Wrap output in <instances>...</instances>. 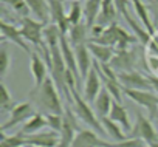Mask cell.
I'll return each mask as SVG.
<instances>
[{"mask_svg": "<svg viewBox=\"0 0 158 147\" xmlns=\"http://www.w3.org/2000/svg\"><path fill=\"white\" fill-rule=\"evenodd\" d=\"M70 93H71V110L74 112V115L77 116V119H81L84 124H87L90 127V130L99 133V135H106V130L101 124V119L96 116L95 110L92 108V105L84 99L82 95H79L76 87H68Z\"/></svg>", "mask_w": 158, "mask_h": 147, "instance_id": "obj_1", "label": "cell"}, {"mask_svg": "<svg viewBox=\"0 0 158 147\" xmlns=\"http://www.w3.org/2000/svg\"><path fill=\"white\" fill-rule=\"evenodd\" d=\"M36 93V92H31ZM34 98V101L39 104V107L45 112V115L51 113V115H64L65 107H62L60 102V93L54 84V81L51 78H48L44 85L37 90V95H31Z\"/></svg>", "mask_w": 158, "mask_h": 147, "instance_id": "obj_2", "label": "cell"}, {"mask_svg": "<svg viewBox=\"0 0 158 147\" xmlns=\"http://www.w3.org/2000/svg\"><path fill=\"white\" fill-rule=\"evenodd\" d=\"M123 93L136 102L138 105L144 107L149 112V119L153 121L158 118V95L153 90H127L123 88Z\"/></svg>", "mask_w": 158, "mask_h": 147, "instance_id": "obj_3", "label": "cell"}, {"mask_svg": "<svg viewBox=\"0 0 158 147\" xmlns=\"http://www.w3.org/2000/svg\"><path fill=\"white\" fill-rule=\"evenodd\" d=\"M45 23H42L40 20L31 19V17H23L22 19V25H20V33L23 36V39L33 45H36L40 51H44L45 47H48L45 43L44 39V30H45Z\"/></svg>", "mask_w": 158, "mask_h": 147, "instance_id": "obj_4", "label": "cell"}, {"mask_svg": "<svg viewBox=\"0 0 158 147\" xmlns=\"http://www.w3.org/2000/svg\"><path fill=\"white\" fill-rule=\"evenodd\" d=\"M130 138L141 139L147 145H150L153 142H158V132L155 130V127L149 118H146L141 112H136V122L130 132Z\"/></svg>", "mask_w": 158, "mask_h": 147, "instance_id": "obj_5", "label": "cell"}, {"mask_svg": "<svg viewBox=\"0 0 158 147\" xmlns=\"http://www.w3.org/2000/svg\"><path fill=\"white\" fill-rule=\"evenodd\" d=\"M76 115L74 112L71 110V107H65V112H64V124H62V129L59 132L60 135V141H59V145L57 147H71L74 138H76V132H79L77 129V121H76Z\"/></svg>", "mask_w": 158, "mask_h": 147, "instance_id": "obj_6", "label": "cell"}, {"mask_svg": "<svg viewBox=\"0 0 158 147\" xmlns=\"http://www.w3.org/2000/svg\"><path fill=\"white\" fill-rule=\"evenodd\" d=\"M34 115H36V110H34V107H33L31 102H19V104H16V107L11 110L10 119L2 124V127H0V132H6L8 129H13V127H16V125L20 124V122L30 121Z\"/></svg>", "mask_w": 158, "mask_h": 147, "instance_id": "obj_7", "label": "cell"}, {"mask_svg": "<svg viewBox=\"0 0 158 147\" xmlns=\"http://www.w3.org/2000/svg\"><path fill=\"white\" fill-rule=\"evenodd\" d=\"M135 63H136V51L135 50H121V51H115V56L109 65L113 68L116 75H119V73L133 71Z\"/></svg>", "mask_w": 158, "mask_h": 147, "instance_id": "obj_8", "label": "cell"}, {"mask_svg": "<svg viewBox=\"0 0 158 147\" xmlns=\"http://www.w3.org/2000/svg\"><path fill=\"white\" fill-rule=\"evenodd\" d=\"M118 81H119L121 87L127 88V90H152L147 76L141 75L136 70L127 71V73H119Z\"/></svg>", "mask_w": 158, "mask_h": 147, "instance_id": "obj_9", "label": "cell"}, {"mask_svg": "<svg viewBox=\"0 0 158 147\" xmlns=\"http://www.w3.org/2000/svg\"><path fill=\"white\" fill-rule=\"evenodd\" d=\"M0 28H2V43H5L6 40L13 42L14 45H17L20 50H23L25 53H28L31 56V48L28 47L27 40L23 39L22 33H20V28H16L13 23H8L6 20H2L0 22Z\"/></svg>", "mask_w": 158, "mask_h": 147, "instance_id": "obj_10", "label": "cell"}, {"mask_svg": "<svg viewBox=\"0 0 158 147\" xmlns=\"http://www.w3.org/2000/svg\"><path fill=\"white\" fill-rule=\"evenodd\" d=\"M47 2L50 6V19L53 20L54 25H57V28L60 30V34L67 36L70 30V22L64 10V2L62 0H47Z\"/></svg>", "mask_w": 158, "mask_h": 147, "instance_id": "obj_11", "label": "cell"}, {"mask_svg": "<svg viewBox=\"0 0 158 147\" xmlns=\"http://www.w3.org/2000/svg\"><path fill=\"white\" fill-rule=\"evenodd\" d=\"M30 68H31V75H33V78H34V88H33L31 92H37V90L44 85V82L48 79V76H47V68H48V65H47L45 59L40 57L39 53L33 51V53H31Z\"/></svg>", "mask_w": 158, "mask_h": 147, "instance_id": "obj_12", "label": "cell"}, {"mask_svg": "<svg viewBox=\"0 0 158 147\" xmlns=\"http://www.w3.org/2000/svg\"><path fill=\"white\" fill-rule=\"evenodd\" d=\"M112 142H107L98 136L93 130H79L71 147H110Z\"/></svg>", "mask_w": 158, "mask_h": 147, "instance_id": "obj_13", "label": "cell"}, {"mask_svg": "<svg viewBox=\"0 0 158 147\" xmlns=\"http://www.w3.org/2000/svg\"><path fill=\"white\" fill-rule=\"evenodd\" d=\"M60 141L59 132L48 130V132H39L36 135L27 136V145H36V147H57Z\"/></svg>", "mask_w": 158, "mask_h": 147, "instance_id": "obj_14", "label": "cell"}, {"mask_svg": "<svg viewBox=\"0 0 158 147\" xmlns=\"http://www.w3.org/2000/svg\"><path fill=\"white\" fill-rule=\"evenodd\" d=\"M101 78L98 75L96 68L93 67L89 73L87 79L84 81V99L89 102V104H95L99 92H101Z\"/></svg>", "mask_w": 158, "mask_h": 147, "instance_id": "obj_15", "label": "cell"}, {"mask_svg": "<svg viewBox=\"0 0 158 147\" xmlns=\"http://www.w3.org/2000/svg\"><path fill=\"white\" fill-rule=\"evenodd\" d=\"M74 54H76V62H77V68H79V73H81V78H82V82L87 79L90 70L93 68V60H92V53L85 45H79L74 48Z\"/></svg>", "mask_w": 158, "mask_h": 147, "instance_id": "obj_16", "label": "cell"}, {"mask_svg": "<svg viewBox=\"0 0 158 147\" xmlns=\"http://www.w3.org/2000/svg\"><path fill=\"white\" fill-rule=\"evenodd\" d=\"M112 104H113V98L109 93V90L104 87L99 92V95H98V98L95 101V113H96V116L99 119L109 116L110 115V110H112Z\"/></svg>", "mask_w": 158, "mask_h": 147, "instance_id": "obj_17", "label": "cell"}, {"mask_svg": "<svg viewBox=\"0 0 158 147\" xmlns=\"http://www.w3.org/2000/svg\"><path fill=\"white\" fill-rule=\"evenodd\" d=\"M87 34H89V27L87 23H79V25H73L70 27L68 30V34H67V39L70 42V45L73 48L79 47V45H85L89 43L87 42Z\"/></svg>", "mask_w": 158, "mask_h": 147, "instance_id": "obj_18", "label": "cell"}, {"mask_svg": "<svg viewBox=\"0 0 158 147\" xmlns=\"http://www.w3.org/2000/svg\"><path fill=\"white\" fill-rule=\"evenodd\" d=\"M109 118L112 119V121H115L116 124H119L126 132H132V125H130V119H129V113H127V110L123 107V104H119V102H116V101H113V104H112V110H110V115H109Z\"/></svg>", "mask_w": 158, "mask_h": 147, "instance_id": "obj_19", "label": "cell"}, {"mask_svg": "<svg viewBox=\"0 0 158 147\" xmlns=\"http://www.w3.org/2000/svg\"><path fill=\"white\" fill-rule=\"evenodd\" d=\"M87 47H89L92 56L95 57V60L99 62V63H110L113 56H115V48H112V47L98 45V43H93V42H89Z\"/></svg>", "mask_w": 158, "mask_h": 147, "instance_id": "obj_20", "label": "cell"}, {"mask_svg": "<svg viewBox=\"0 0 158 147\" xmlns=\"http://www.w3.org/2000/svg\"><path fill=\"white\" fill-rule=\"evenodd\" d=\"M116 6H115V0H102V6H101V13L98 17L96 23H101L104 27H110L113 23H116Z\"/></svg>", "mask_w": 158, "mask_h": 147, "instance_id": "obj_21", "label": "cell"}, {"mask_svg": "<svg viewBox=\"0 0 158 147\" xmlns=\"http://www.w3.org/2000/svg\"><path fill=\"white\" fill-rule=\"evenodd\" d=\"M30 11L45 25H48L47 22L50 20V6L47 0H25Z\"/></svg>", "mask_w": 158, "mask_h": 147, "instance_id": "obj_22", "label": "cell"}, {"mask_svg": "<svg viewBox=\"0 0 158 147\" xmlns=\"http://www.w3.org/2000/svg\"><path fill=\"white\" fill-rule=\"evenodd\" d=\"M101 6H102V0H85L84 5V16H85V23L90 28L98 22L99 13H101Z\"/></svg>", "mask_w": 158, "mask_h": 147, "instance_id": "obj_23", "label": "cell"}, {"mask_svg": "<svg viewBox=\"0 0 158 147\" xmlns=\"http://www.w3.org/2000/svg\"><path fill=\"white\" fill-rule=\"evenodd\" d=\"M130 3L133 5V10H135L138 19L141 20V23L144 25V28L153 37L155 36V28H153V23H152L150 16H149V8H146V5L143 3V0H130Z\"/></svg>", "mask_w": 158, "mask_h": 147, "instance_id": "obj_24", "label": "cell"}, {"mask_svg": "<svg viewBox=\"0 0 158 147\" xmlns=\"http://www.w3.org/2000/svg\"><path fill=\"white\" fill-rule=\"evenodd\" d=\"M121 16L126 19V22L129 23V27H130V28H132V31L135 33V37H136L143 45H147V43H150V42H152V36H150V33H149L147 30L141 28V27L133 20V17L129 14V10L123 11V13H121Z\"/></svg>", "mask_w": 158, "mask_h": 147, "instance_id": "obj_25", "label": "cell"}, {"mask_svg": "<svg viewBox=\"0 0 158 147\" xmlns=\"http://www.w3.org/2000/svg\"><path fill=\"white\" fill-rule=\"evenodd\" d=\"M45 125H48L47 124V118H45V115H42V113H36L30 121H27L25 124H23V127H22V133L25 135V136H30V135H36V133H39Z\"/></svg>", "mask_w": 158, "mask_h": 147, "instance_id": "obj_26", "label": "cell"}, {"mask_svg": "<svg viewBox=\"0 0 158 147\" xmlns=\"http://www.w3.org/2000/svg\"><path fill=\"white\" fill-rule=\"evenodd\" d=\"M101 124H102V127H104V130H106V135H109L112 139H115L116 142H121V141H126L127 138H126V135H124V129L119 125V124H116L115 121H112L109 116H106V118H101Z\"/></svg>", "mask_w": 158, "mask_h": 147, "instance_id": "obj_27", "label": "cell"}, {"mask_svg": "<svg viewBox=\"0 0 158 147\" xmlns=\"http://www.w3.org/2000/svg\"><path fill=\"white\" fill-rule=\"evenodd\" d=\"M23 144L27 145V136L22 132L10 136L5 132H0V147H23Z\"/></svg>", "mask_w": 158, "mask_h": 147, "instance_id": "obj_28", "label": "cell"}, {"mask_svg": "<svg viewBox=\"0 0 158 147\" xmlns=\"http://www.w3.org/2000/svg\"><path fill=\"white\" fill-rule=\"evenodd\" d=\"M60 30L57 28V25L54 23H50L45 27L44 30V39H45V43L48 47H53V45H59L60 43Z\"/></svg>", "mask_w": 158, "mask_h": 147, "instance_id": "obj_29", "label": "cell"}, {"mask_svg": "<svg viewBox=\"0 0 158 147\" xmlns=\"http://www.w3.org/2000/svg\"><path fill=\"white\" fill-rule=\"evenodd\" d=\"M67 16H68L70 27L82 23L81 20H82V16H84V6L79 3V2H73L71 6H70V11L67 13Z\"/></svg>", "mask_w": 158, "mask_h": 147, "instance_id": "obj_30", "label": "cell"}, {"mask_svg": "<svg viewBox=\"0 0 158 147\" xmlns=\"http://www.w3.org/2000/svg\"><path fill=\"white\" fill-rule=\"evenodd\" d=\"M0 107H2L3 112H6V110L11 112V110L16 107V104H14V101H13V96H11L8 87H6L3 82L0 84Z\"/></svg>", "mask_w": 158, "mask_h": 147, "instance_id": "obj_31", "label": "cell"}, {"mask_svg": "<svg viewBox=\"0 0 158 147\" xmlns=\"http://www.w3.org/2000/svg\"><path fill=\"white\" fill-rule=\"evenodd\" d=\"M0 2L5 3V5H8V6H10L13 11H16L19 16L28 17V13H31L25 0H0Z\"/></svg>", "mask_w": 158, "mask_h": 147, "instance_id": "obj_32", "label": "cell"}, {"mask_svg": "<svg viewBox=\"0 0 158 147\" xmlns=\"http://www.w3.org/2000/svg\"><path fill=\"white\" fill-rule=\"evenodd\" d=\"M8 68H10V53H8V47L5 42L2 43V48H0V76L2 78H5Z\"/></svg>", "mask_w": 158, "mask_h": 147, "instance_id": "obj_33", "label": "cell"}, {"mask_svg": "<svg viewBox=\"0 0 158 147\" xmlns=\"http://www.w3.org/2000/svg\"><path fill=\"white\" fill-rule=\"evenodd\" d=\"M47 118V124L50 127V130H54V132H60L62 129V124H64V115H45Z\"/></svg>", "mask_w": 158, "mask_h": 147, "instance_id": "obj_34", "label": "cell"}, {"mask_svg": "<svg viewBox=\"0 0 158 147\" xmlns=\"http://www.w3.org/2000/svg\"><path fill=\"white\" fill-rule=\"evenodd\" d=\"M110 147H146V142L141 139L127 138L126 141H121V142H112Z\"/></svg>", "mask_w": 158, "mask_h": 147, "instance_id": "obj_35", "label": "cell"}, {"mask_svg": "<svg viewBox=\"0 0 158 147\" xmlns=\"http://www.w3.org/2000/svg\"><path fill=\"white\" fill-rule=\"evenodd\" d=\"M106 28H107V27H104V25H101V23H95V25L90 28V31H89L90 36H92L90 39H98V37H101L102 33L106 31Z\"/></svg>", "mask_w": 158, "mask_h": 147, "instance_id": "obj_36", "label": "cell"}, {"mask_svg": "<svg viewBox=\"0 0 158 147\" xmlns=\"http://www.w3.org/2000/svg\"><path fill=\"white\" fill-rule=\"evenodd\" d=\"M147 79H149V84L152 87V90L158 95V76H153V75H147Z\"/></svg>", "mask_w": 158, "mask_h": 147, "instance_id": "obj_37", "label": "cell"}, {"mask_svg": "<svg viewBox=\"0 0 158 147\" xmlns=\"http://www.w3.org/2000/svg\"><path fill=\"white\" fill-rule=\"evenodd\" d=\"M149 8L153 13L155 20H158V0H149Z\"/></svg>", "mask_w": 158, "mask_h": 147, "instance_id": "obj_38", "label": "cell"}, {"mask_svg": "<svg viewBox=\"0 0 158 147\" xmlns=\"http://www.w3.org/2000/svg\"><path fill=\"white\" fill-rule=\"evenodd\" d=\"M149 147H158V142H153V144H150Z\"/></svg>", "mask_w": 158, "mask_h": 147, "instance_id": "obj_39", "label": "cell"}, {"mask_svg": "<svg viewBox=\"0 0 158 147\" xmlns=\"http://www.w3.org/2000/svg\"><path fill=\"white\" fill-rule=\"evenodd\" d=\"M62 2H67V0H62ZM73 2H81V0H73Z\"/></svg>", "mask_w": 158, "mask_h": 147, "instance_id": "obj_40", "label": "cell"}, {"mask_svg": "<svg viewBox=\"0 0 158 147\" xmlns=\"http://www.w3.org/2000/svg\"><path fill=\"white\" fill-rule=\"evenodd\" d=\"M25 147H36V145H25Z\"/></svg>", "mask_w": 158, "mask_h": 147, "instance_id": "obj_41", "label": "cell"}]
</instances>
